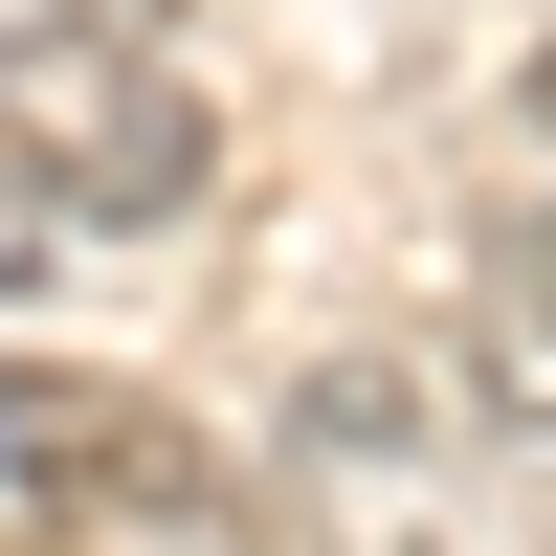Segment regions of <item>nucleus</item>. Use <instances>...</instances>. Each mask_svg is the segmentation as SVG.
Returning <instances> with one entry per match:
<instances>
[{
    "instance_id": "f257e3e1",
    "label": "nucleus",
    "mask_w": 556,
    "mask_h": 556,
    "mask_svg": "<svg viewBox=\"0 0 556 556\" xmlns=\"http://www.w3.org/2000/svg\"><path fill=\"white\" fill-rule=\"evenodd\" d=\"M0 156H23L89 245H156V223H201L223 112L156 45V0H0Z\"/></svg>"
},
{
    "instance_id": "39448f33",
    "label": "nucleus",
    "mask_w": 556,
    "mask_h": 556,
    "mask_svg": "<svg viewBox=\"0 0 556 556\" xmlns=\"http://www.w3.org/2000/svg\"><path fill=\"white\" fill-rule=\"evenodd\" d=\"M67 245H89V223H67V201H45V178H23V156H0V290H45V267H67Z\"/></svg>"
},
{
    "instance_id": "7ed1b4c3",
    "label": "nucleus",
    "mask_w": 556,
    "mask_h": 556,
    "mask_svg": "<svg viewBox=\"0 0 556 556\" xmlns=\"http://www.w3.org/2000/svg\"><path fill=\"white\" fill-rule=\"evenodd\" d=\"M468 379H490V424L556 445V223H490V267H468Z\"/></svg>"
},
{
    "instance_id": "f03ea898",
    "label": "nucleus",
    "mask_w": 556,
    "mask_h": 556,
    "mask_svg": "<svg viewBox=\"0 0 556 556\" xmlns=\"http://www.w3.org/2000/svg\"><path fill=\"white\" fill-rule=\"evenodd\" d=\"M89 513L223 534V468H201L134 379H89V356H0V534H89Z\"/></svg>"
},
{
    "instance_id": "20e7f679",
    "label": "nucleus",
    "mask_w": 556,
    "mask_h": 556,
    "mask_svg": "<svg viewBox=\"0 0 556 556\" xmlns=\"http://www.w3.org/2000/svg\"><path fill=\"white\" fill-rule=\"evenodd\" d=\"M290 445H312V468H424V445H445V379H424V356H334V379L290 401Z\"/></svg>"
}]
</instances>
